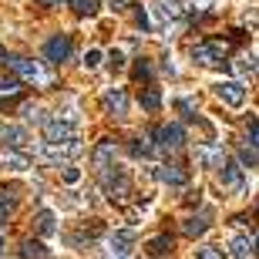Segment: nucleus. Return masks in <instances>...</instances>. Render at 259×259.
<instances>
[{"label": "nucleus", "mask_w": 259, "mask_h": 259, "mask_svg": "<svg viewBox=\"0 0 259 259\" xmlns=\"http://www.w3.org/2000/svg\"><path fill=\"white\" fill-rule=\"evenodd\" d=\"M44 138H48V145H71V142H77L74 118H51V121H44Z\"/></svg>", "instance_id": "nucleus-1"}, {"label": "nucleus", "mask_w": 259, "mask_h": 259, "mask_svg": "<svg viewBox=\"0 0 259 259\" xmlns=\"http://www.w3.org/2000/svg\"><path fill=\"white\" fill-rule=\"evenodd\" d=\"M101 185H105V192L111 195V199H128V192H132L128 172L121 168V165H111V168H105V172H101Z\"/></svg>", "instance_id": "nucleus-2"}, {"label": "nucleus", "mask_w": 259, "mask_h": 259, "mask_svg": "<svg viewBox=\"0 0 259 259\" xmlns=\"http://www.w3.org/2000/svg\"><path fill=\"white\" fill-rule=\"evenodd\" d=\"M226 54H229V44H219V40L195 44V48H192V61H199V64H205V67L222 64V58H226Z\"/></svg>", "instance_id": "nucleus-3"}, {"label": "nucleus", "mask_w": 259, "mask_h": 259, "mask_svg": "<svg viewBox=\"0 0 259 259\" xmlns=\"http://www.w3.org/2000/svg\"><path fill=\"white\" fill-rule=\"evenodd\" d=\"M155 145L158 148H168V152H175V148H182L185 145V132H182V125H158L155 128Z\"/></svg>", "instance_id": "nucleus-4"}, {"label": "nucleus", "mask_w": 259, "mask_h": 259, "mask_svg": "<svg viewBox=\"0 0 259 259\" xmlns=\"http://www.w3.org/2000/svg\"><path fill=\"white\" fill-rule=\"evenodd\" d=\"M215 95H219L222 105L242 108V101H246V88H242L239 81H219V84H215Z\"/></svg>", "instance_id": "nucleus-5"}, {"label": "nucleus", "mask_w": 259, "mask_h": 259, "mask_svg": "<svg viewBox=\"0 0 259 259\" xmlns=\"http://www.w3.org/2000/svg\"><path fill=\"white\" fill-rule=\"evenodd\" d=\"M44 58H48L51 64L67 61V58H71V37H67V34H54V37L44 44Z\"/></svg>", "instance_id": "nucleus-6"}, {"label": "nucleus", "mask_w": 259, "mask_h": 259, "mask_svg": "<svg viewBox=\"0 0 259 259\" xmlns=\"http://www.w3.org/2000/svg\"><path fill=\"white\" fill-rule=\"evenodd\" d=\"M135 246V229H115L108 239V252L115 259H128V249Z\"/></svg>", "instance_id": "nucleus-7"}, {"label": "nucleus", "mask_w": 259, "mask_h": 259, "mask_svg": "<svg viewBox=\"0 0 259 259\" xmlns=\"http://www.w3.org/2000/svg\"><path fill=\"white\" fill-rule=\"evenodd\" d=\"M105 111L111 118H125L128 115V91L125 88H111V91H105Z\"/></svg>", "instance_id": "nucleus-8"}, {"label": "nucleus", "mask_w": 259, "mask_h": 259, "mask_svg": "<svg viewBox=\"0 0 259 259\" xmlns=\"http://www.w3.org/2000/svg\"><path fill=\"white\" fill-rule=\"evenodd\" d=\"M77 152H81V142H71V145H48L44 142L40 158H44V162H67V158H74Z\"/></svg>", "instance_id": "nucleus-9"}, {"label": "nucleus", "mask_w": 259, "mask_h": 259, "mask_svg": "<svg viewBox=\"0 0 259 259\" xmlns=\"http://www.w3.org/2000/svg\"><path fill=\"white\" fill-rule=\"evenodd\" d=\"M91 165L98 168V175L105 172V168H111V165H115V142H111V138H105V142H98L95 155H91Z\"/></svg>", "instance_id": "nucleus-10"}, {"label": "nucleus", "mask_w": 259, "mask_h": 259, "mask_svg": "<svg viewBox=\"0 0 259 259\" xmlns=\"http://www.w3.org/2000/svg\"><path fill=\"white\" fill-rule=\"evenodd\" d=\"M229 252H232V259H256V239L239 232V236L229 239Z\"/></svg>", "instance_id": "nucleus-11"}, {"label": "nucleus", "mask_w": 259, "mask_h": 259, "mask_svg": "<svg viewBox=\"0 0 259 259\" xmlns=\"http://www.w3.org/2000/svg\"><path fill=\"white\" fill-rule=\"evenodd\" d=\"M0 142H4V148H10V152H17V148H24L27 145V132L17 125H7L0 128Z\"/></svg>", "instance_id": "nucleus-12"}, {"label": "nucleus", "mask_w": 259, "mask_h": 259, "mask_svg": "<svg viewBox=\"0 0 259 259\" xmlns=\"http://www.w3.org/2000/svg\"><path fill=\"white\" fill-rule=\"evenodd\" d=\"M155 179L165 185H185L189 182V175H185V168H179V165H162L158 172H155Z\"/></svg>", "instance_id": "nucleus-13"}, {"label": "nucleus", "mask_w": 259, "mask_h": 259, "mask_svg": "<svg viewBox=\"0 0 259 259\" xmlns=\"http://www.w3.org/2000/svg\"><path fill=\"white\" fill-rule=\"evenodd\" d=\"M222 185L232 189V192H239V189H242V165L239 162H226V165H222Z\"/></svg>", "instance_id": "nucleus-14"}, {"label": "nucleus", "mask_w": 259, "mask_h": 259, "mask_svg": "<svg viewBox=\"0 0 259 259\" xmlns=\"http://www.w3.org/2000/svg\"><path fill=\"white\" fill-rule=\"evenodd\" d=\"M172 249H175V239L168 236V232H162V236H155V239L148 242V252H152L155 259H168Z\"/></svg>", "instance_id": "nucleus-15"}, {"label": "nucleus", "mask_w": 259, "mask_h": 259, "mask_svg": "<svg viewBox=\"0 0 259 259\" xmlns=\"http://www.w3.org/2000/svg\"><path fill=\"white\" fill-rule=\"evenodd\" d=\"M10 64H14V71H17L20 77H27V81H40V67H37V61H27V58H14Z\"/></svg>", "instance_id": "nucleus-16"}, {"label": "nucleus", "mask_w": 259, "mask_h": 259, "mask_svg": "<svg viewBox=\"0 0 259 259\" xmlns=\"http://www.w3.org/2000/svg\"><path fill=\"white\" fill-rule=\"evenodd\" d=\"M205 229H209V215H189V219L182 222V232H185V236H192V239L202 236Z\"/></svg>", "instance_id": "nucleus-17"}, {"label": "nucleus", "mask_w": 259, "mask_h": 259, "mask_svg": "<svg viewBox=\"0 0 259 259\" xmlns=\"http://www.w3.org/2000/svg\"><path fill=\"white\" fill-rule=\"evenodd\" d=\"M155 10H158V17H162V20H179V17H182V4H179V0H158Z\"/></svg>", "instance_id": "nucleus-18"}, {"label": "nucleus", "mask_w": 259, "mask_h": 259, "mask_svg": "<svg viewBox=\"0 0 259 259\" xmlns=\"http://www.w3.org/2000/svg\"><path fill=\"white\" fill-rule=\"evenodd\" d=\"M20 256H24V259H51V249L44 246V242L27 239L24 246H20Z\"/></svg>", "instance_id": "nucleus-19"}, {"label": "nucleus", "mask_w": 259, "mask_h": 259, "mask_svg": "<svg viewBox=\"0 0 259 259\" xmlns=\"http://www.w3.org/2000/svg\"><path fill=\"white\" fill-rule=\"evenodd\" d=\"M37 232H40V236H54V232H58V226H54V212H51V209L37 212Z\"/></svg>", "instance_id": "nucleus-20"}, {"label": "nucleus", "mask_w": 259, "mask_h": 259, "mask_svg": "<svg viewBox=\"0 0 259 259\" xmlns=\"http://www.w3.org/2000/svg\"><path fill=\"white\" fill-rule=\"evenodd\" d=\"M142 108L145 111H158V108H162V91H158V88H145L142 91Z\"/></svg>", "instance_id": "nucleus-21"}, {"label": "nucleus", "mask_w": 259, "mask_h": 259, "mask_svg": "<svg viewBox=\"0 0 259 259\" xmlns=\"http://www.w3.org/2000/svg\"><path fill=\"white\" fill-rule=\"evenodd\" d=\"M128 148H132L135 158H152V155H155V145H148L145 138H132V145H128Z\"/></svg>", "instance_id": "nucleus-22"}, {"label": "nucleus", "mask_w": 259, "mask_h": 259, "mask_svg": "<svg viewBox=\"0 0 259 259\" xmlns=\"http://www.w3.org/2000/svg\"><path fill=\"white\" fill-rule=\"evenodd\" d=\"M71 7H74V14H81V17H91V14H98V0H67Z\"/></svg>", "instance_id": "nucleus-23"}, {"label": "nucleus", "mask_w": 259, "mask_h": 259, "mask_svg": "<svg viewBox=\"0 0 259 259\" xmlns=\"http://www.w3.org/2000/svg\"><path fill=\"white\" fill-rule=\"evenodd\" d=\"M195 155H199V162L205 165V168H212V165H219V162H222V152H212V148H199Z\"/></svg>", "instance_id": "nucleus-24"}, {"label": "nucleus", "mask_w": 259, "mask_h": 259, "mask_svg": "<svg viewBox=\"0 0 259 259\" xmlns=\"http://www.w3.org/2000/svg\"><path fill=\"white\" fill-rule=\"evenodd\" d=\"M4 165H10V168H27V158L24 155H17V152H10V148H4Z\"/></svg>", "instance_id": "nucleus-25"}, {"label": "nucleus", "mask_w": 259, "mask_h": 259, "mask_svg": "<svg viewBox=\"0 0 259 259\" xmlns=\"http://www.w3.org/2000/svg\"><path fill=\"white\" fill-rule=\"evenodd\" d=\"M10 212H14V199H10L7 192H0V226L10 219Z\"/></svg>", "instance_id": "nucleus-26"}, {"label": "nucleus", "mask_w": 259, "mask_h": 259, "mask_svg": "<svg viewBox=\"0 0 259 259\" xmlns=\"http://www.w3.org/2000/svg\"><path fill=\"white\" fill-rule=\"evenodd\" d=\"M195 259H226V256H222V249H215V246H202V249L195 252Z\"/></svg>", "instance_id": "nucleus-27"}, {"label": "nucleus", "mask_w": 259, "mask_h": 259, "mask_svg": "<svg viewBox=\"0 0 259 259\" xmlns=\"http://www.w3.org/2000/svg\"><path fill=\"white\" fill-rule=\"evenodd\" d=\"M135 77H138V81H148V77H152V64H148V61H138V64H135Z\"/></svg>", "instance_id": "nucleus-28"}, {"label": "nucleus", "mask_w": 259, "mask_h": 259, "mask_svg": "<svg viewBox=\"0 0 259 259\" xmlns=\"http://www.w3.org/2000/svg\"><path fill=\"white\" fill-rule=\"evenodd\" d=\"M24 118H27V121H44V118H40V108H37V105H24Z\"/></svg>", "instance_id": "nucleus-29"}, {"label": "nucleus", "mask_w": 259, "mask_h": 259, "mask_svg": "<svg viewBox=\"0 0 259 259\" xmlns=\"http://www.w3.org/2000/svg\"><path fill=\"white\" fill-rule=\"evenodd\" d=\"M98 64H101V51H88V54H84V67H98Z\"/></svg>", "instance_id": "nucleus-30"}, {"label": "nucleus", "mask_w": 259, "mask_h": 259, "mask_svg": "<svg viewBox=\"0 0 259 259\" xmlns=\"http://www.w3.org/2000/svg\"><path fill=\"white\" fill-rule=\"evenodd\" d=\"M239 158H242L246 165H259V155H256V152H249V148H239Z\"/></svg>", "instance_id": "nucleus-31"}, {"label": "nucleus", "mask_w": 259, "mask_h": 259, "mask_svg": "<svg viewBox=\"0 0 259 259\" xmlns=\"http://www.w3.org/2000/svg\"><path fill=\"white\" fill-rule=\"evenodd\" d=\"M77 179H81V172H77L74 165H67V168H64V182H67V185H74Z\"/></svg>", "instance_id": "nucleus-32"}, {"label": "nucleus", "mask_w": 259, "mask_h": 259, "mask_svg": "<svg viewBox=\"0 0 259 259\" xmlns=\"http://www.w3.org/2000/svg\"><path fill=\"white\" fill-rule=\"evenodd\" d=\"M249 145L259 148V121H249Z\"/></svg>", "instance_id": "nucleus-33"}, {"label": "nucleus", "mask_w": 259, "mask_h": 259, "mask_svg": "<svg viewBox=\"0 0 259 259\" xmlns=\"http://www.w3.org/2000/svg\"><path fill=\"white\" fill-rule=\"evenodd\" d=\"M239 67H242V71H246V74H252V77H259V64H256V61H252V58H249V61H242V64H239Z\"/></svg>", "instance_id": "nucleus-34"}, {"label": "nucleus", "mask_w": 259, "mask_h": 259, "mask_svg": "<svg viewBox=\"0 0 259 259\" xmlns=\"http://www.w3.org/2000/svg\"><path fill=\"white\" fill-rule=\"evenodd\" d=\"M135 17H138V27H142V30L152 27V20H148V14H145V7H138V14H135Z\"/></svg>", "instance_id": "nucleus-35"}, {"label": "nucleus", "mask_w": 259, "mask_h": 259, "mask_svg": "<svg viewBox=\"0 0 259 259\" xmlns=\"http://www.w3.org/2000/svg\"><path fill=\"white\" fill-rule=\"evenodd\" d=\"M179 111H182L185 118H195V115H192V111H195V108H192V101H185V98L179 101Z\"/></svg>", "instance_id": "nucleus-36"}, {"label": "nucleus", "mask_w": 259, "mask_h": 259, "mask_svg": "<svg viewBox=\"0 0 259 259\" xmlns=\"http://www.w3.org/2000/svg\"><path fill=\"white\" fill-rule=\"evenodd\" d=\"M209 7H212V0H192V10H195V14H205Z\"/></svg>", "instance_id": "nucleus-37"}, {"label": "nucleus", "mask_w": 259, "mask_h": 259, "mask_svg": "<svg viewBox=\"0 0 259 259\" xmlns=\"http://www.w3.org/2000/svg\"><path fill=\"white\" fill-rule=\"evenodd\" d=\"M0 91H17V77H4L0 81Z\"/></svg>", "instance_id": "nucleus-38"}, {"label": "nucleus", "mask_w": 259, "mask_h": 259, "mask_svg": "<svg viewBox=\"0 0 259 259\" xmlns=\"http://www.w3.org/2000/svg\"><path fill=\"white\" fill-rule=\"evenodd\" d=\"M111 67H125V58H121L118 51H115V54H111Z\"/></svg>", "instance_id": "nucleus-39"}, {"label": "nucleus", "mask_w": 259, "mask_h": 259, "mask_svg": "<svg viewBox=\"0 0 259 259\" xmlns=\"http://www.w3.org/2000/svg\"><path fill=\"white\" fill-rule=\"evenodd\" d=\"M37 4H44V7H58V4H64V0H37Z\"/></svg>", "instance_id": "nucleus-40"}, {"label": "nucleus", "mask_w": 259, "mask_h": 259, "mask_svg": "<svg viewBox=\"0 0 259 259\" xmlns=\"http://www.w3.org/2000/svg\"><path fill=\"white\" fill-rule=\"evenodd\" d=\"M125 4H128V0H111V7H115V10H118V7H125Z\"/></svg>", "instance_id": "nucleus-41"}, {"label": "nucleus", "mask_w": 259, "mask_h": 259, "mask_svg": "<svg viewBox=\"0 0 259 259\" xmlns=\"http://www.w3.org/2000/svg\"><path fill=\"white\" fill-rule=\"evenodd\" d=\"M4 58H7V54H4V48H0V61H4Z\"/></svg>", "instance_id": "nucleus-42"}, {"label": "nucleus", "mask_w": 259, "mask_h": 259, "mask_svg": "<svg viewBox=\"0 0 259 259\" xmlns=\"http://www.w3.org/2000/svg\"><path fill=\"white\" fill-rule=\"evenodd\" d=\"M0 252H4V239H0Z\"/></svg>", "instance_id": "nucleus-43"}]
</instances>
